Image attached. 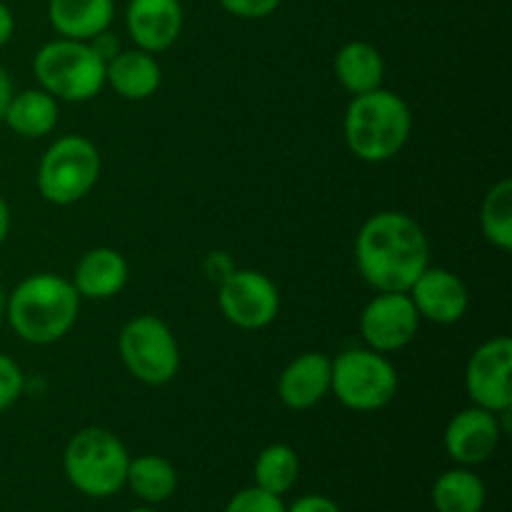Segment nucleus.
<instances>
[{
  "label": "nucleus",
  "instance_id": "obj_22",
  "mask_svg": "<svg viewBox=\"0 0 512 512\" xmlns=\"http://www.w3.org/2000/svg\"><path fill=\"white\" fill-rule=\"evenodd\" d=\"M430 498L438 512H483L488 493L473 470L453 468L435 480Z\"/></svg>",
  "mask_w": 512,
  "mask_h": 512
},
{
  "label": "nucleus",
  "instance_id": "obj_14",
  "mask_svg": "<svg viewBox=\"0 0 512 512\" xmlns=\"http://www.w3.org/2000/svg\"><path fill=\"white\" fill-rule=\"evenodd\" d=\"M125 28L140 50L163 53L183 30V5L180 0H130Z\"/></svg>",
  "mask_w": 512,
  "mask_h": 512
},
{
  "label": "nucleus",
  "instance_id": "obj_24",
  "mask_svg": "<svg viewBox=\"0 0 512 512\" xmlns=\"http://www.w3.org/2000/svg\"><path fill=\"white\" fill-rule=\"evenodd\" d=\"M480 228L495 248H512V180L503 178L488 190L480 208Z\"/></svg>",
  "mask_w": 512,
  "mask_h": 512
},
{
  "label": "nucleus",
  "instance_id": "obj_21",
  "mask_svg": "<svg viewBox=\"0 0 512 512\" xmlns=\"http://www.w3.org/2000/svg\"><path fill=\"white\" fill-rule=\"evenodd\" d=\"M125 485L143 503L158 505L173 498L178 488V470L163 455H140V458H130Z\"/></svg>",
  "mask_w": 512,
  "mask_h": 512
},
{
  "label": "nucleus",
  "instance_id": "obj_16",
  "mask_svg": "<svg viewBox=\"0 0 512 512\" xmlns=\"http://www.w3.org/2000/svg\"><path fill=\"white\" fill-rule=\"evenodd\" d=\"M70 283L78 290L80 298H115L128 283V260L113 248H93L80 258Z\"/></svg>",
  "mask_w": 512,
  "mask_h": 512
},
{
  "label": "nucleus",
  "instance_id": "obj_3",
  "mask_svg": "<svg viewBox=\"0 0 512 512\" xmlns=\"http://www.w3.org/2000/svg\"><path fill=\"white\" fill-rule=\"evenodd\" d=\"M413 133V113L393 90H370L353 95L343 120V135L350 153L365 163L395 158Z\"/></svg>",
  "mask_w": 512,
  "mask_h": 512
},
{
  "label": "nucleus",
  "instance_id": "obj_32",
  "mask_svg": "<svg viewBox=\"0 0 512 512\" xmlns=\"http://www.w3.org/2000/svg\"><path fill=\"white\" fill-rule=\"evenodd\" d=\"M5 315V293H3V288H0V318H3Z\"/></svg>",
  "mask_w": 512,
  "mask_h": 512
},
{
  "label": "nucleus",
  "instance_id": "obj_10",
  "mask_svg": "<svg viewBox=\"0 0 512 512\" xmlns=\"http://www.w3.org/2000/svg\"><path fill=\"white\" fill-rule=\"evenodd\" d=\"M218 305L228 323L243 330H260L278 318L280 295L268 275L258 270H235L220 285Z\"/></svg>",
  "mask_w": 512,
  "mask_h": 512
},
{
  "label": "nucleus",
  "instance_id": "obj_29",
  "mask_svg": "<svg viewBox=\"0 0 512 512\" xmlns=\"http://www.w3.org/2000/svg\"><path fill=\"white\" fill-rule=\"evenodd\" d=\"M13 30H15L13 13H10L8 5L0 0V48H3V45H8V40L13 38Z\"/></svg>",
  "mask_w": 512,
  "mask_h": 512
},
{
  "label": "nucleus",
  "instance_id": "obj_19",
  "mask_svg": "<svg viewBox=\"0 0 512 512\" xmlns=\"http://www.w3.org/2000/svg\"><path fill=\"white\" fill-rule=\"evenodd\" d=\"M335 75L348 93L363 95L383 88L385 60L375 45L353 40L335 55Z\"/></svg>",
  "mask_w": 512,
  "mask_h": 512
},
{
  "label": "nucleus",
  "instance_id": "obj_9",
  "mask_svg": "<svg viewBox=\"0 0 512 512\" xmlns=\"http://www.w3.org/2000/svg\"><path fill=\"white\" fill-rule=\"evenodd\" d=\"M465 390L478 408L508 415L512 408V340L508 335L480 345L465 368Z\"/></svg>",
  "mask_w": 512,
  "mask_h": 512
},
{
  "label": "nucleus",
  "instance_id": "obj_4",
  "mask_svg": "<svg viewBox=\"0 0 512 512\" xmlns=\"http://www.w3.org/2000/svg\"><path fill=\"white\" fill-rule=\"evenodd\" d=\"M128 465L130 455L125 445L105 428L80 430L65 445V478L88 498H110L125 488Z\"/></svg>",
  "mask_w": 512,
  "mask_h": 512
},
{
  "label": "nucleus",
  "instance_id": "obj_27",
  "mask_svg": "<svg viewBox=\"0 0 512 512\" xmlns=\"http://www.w3.org/2000/svg\"><path fill=\"white\" fill-rule=\"evenodd\" d=\"M223 10L243 20H260L268 18L278 10L280 0H220Z\"/></svg>",
  "mask_w": 512,
  "mask_h": 512
},
{
  "label": "nucleus",
  "instance_id": "obj_1",
  "mask_svg": "<svg viewBox=\"0 0 512 512\" xmlns=\"http://www.w3.org/2000/svg\"><path fill=\"white\" fill-rule=\"evenodd\" d=\"M355 260L365 283L378 293H408L430 265L428 235L410 215L385 210L360 228Z\"/></svg>",
  "mask_w": 512,
  "mask_h": 512
},
{
  "label": "nucleus",
  "instance_id": "obj_11",
  "mask_svg": "<svg viewBox=\"0 0 512 512\" xmlns=\"http://www.w3.org/2000/svg\"><path fill=\"white\" fill-rule=\"evenodd\" d=\"M420 315L408 293H378L360 315V335L375 353H395L413 343Z\"/></svg>",
  "mask_w": 512,
  "mask_h": 512
},
{
  "label": "nucleus",
  "instance_id": "obj_18",
  "mask_svg": "<svg viewBox=\"0 0 512 512\" xmlns=\"http://www.w3.org/2000/svg\"><path fill=\"white\" fill-rule=\"evenodd\" d=\"M113 0H50L48 20L60 38L90 40L105 33L113 23Z\"/></svg>",
  "mask_w": 512,
  "mask_h": 512
},
{
  "label": "nucleus",
  "instance_id": "obj_28",
  "mask_svg": "<svg viewBox=\"0 0 512 512\" xmlns=\"http://www.w3.org/2000/svg\"><path fill=\"white\" fill-rule=\"evenodd\" d=\"M288 512H343L338 508V503H333L325 495H303L293 503V508H288Z\"/></svg>",
  "mask_w": 512,
  "mask_h": 512
},
{
  "label": "nucleus",
  "instance_id": "obj_13",
  "mask_svg": "<svg viewBox=\"0 0 512 512\" xmlns=\"http://www.w3.org/2000/svg\"><path fill=\"white\" fill-rule=\"evenodd\" d=\"M498 418L500 415L478 405L460 410L445 428V453L463 468L485 463L498 450L500 435H503V425Z\"/></svg>",
  "mask_w": 512,
  "mask_h": 512
},
{
  "label": "nucleus",
  "instance_id": "obj_15",
  "mask_svg": "<svg viewBox=\"0 0 512 512\" xmlns=\"http://www.w3.org/2000/svg\"><path fill=\"white\" fill-rule=\"evenodd\" d=\"M333 360L325 353H303L283 370L278 395L285 408L310 410L330 393Z\"/></svg>",
  "mask_w": 512,
  "mask_h": 512
},
{
  "label": "nucleus",
  "instance_id": "obj_31",
  "mask_svg": "<svg viewBox=\"0 0 512 512\" xmlns=\"http://www.w3.org/2000/svg\"><path fill=\"white\" fill-rule=\"evenodd\" d=\"M8 233H10V208L8 203H5L3 195H0V245L5 243Z\"/></svg>",
  "mask_w": 512,
  "mask_h": 512
},
{
  "label": "nucleus",
  "instance_id": "obj_26",
  "mask_svg": "<svg viewBox=\"0 0 512 512\" xmlns=\"http://www.w3.org/2000/svg\"><path fill=\"white\" fill-rule=\"evenodd\" d=\"M23 388L25 378L20 365L13 358L0 353V413H5V410L18 403V398L23 395Z\"/></svg>",
  "mask_w": 512,
  "mask_h": 512
},
{
  "label": "nucleus",
  "instance_id": "obj_7",
  "mask_svg": "<svg viewBox=\"0 0 512 512\" xmlns=\"http://www.w3.org/2000/svg\"><path fill=\"white\" fill-rule=\"evenodd\" d=\"M100 153L83 135H65L45 150L38 165V190L48 203L73 205L95 188Z\"/></svg>",
  "mask_w": 512,
  "mask_h": 512
},
{
  "label": "nucleus",
  "instance_id": "obj_8",
  "mask_svg": "<svg viewBox=\"0 0 512 512\" xmlns=\"http://www.w3.org/2000/svg\"><path fill=\"white\" fill-rule=\"evenodd\" d=\"M120 358L135 380L145 385L170 383L180 368V348L173 330L155 315H138L118 338Z\"/></svg>",
  "mask_w": 512,
  "mask_h": 512
},
{
  "label": "nucleus",
  "instance_id": "obj_17",
  "mask_svg": "<svg viewBox=\"0 0 512 512\" xmlns=\"http://www.w3.org/2000/svg\"><path fill=\"white\" fill-rule=\"evenodd\" d=\"M163 70L148 50H120L105 63V83L125 100H145L160 88Z\"/></svg>",
  "mask_w": 512,
  "mask_h": 512
},
{
  "label": "nucleus",
  "instance_id": "obj_30",
  "mask_svg": "<svg viewBox=\"0 0 512 512\" xmlns=\"http://www.w3.org/2000/svg\"><path fill=\"white\" fill-rule=\"evenodd\" d=\"M10 98H13V80H10L8 70L0 65V120H3L5 108H8Z\"/></svg>",
  "mask_w": 512,
  "mask_h": 512
},
{
  "label": "nucleus",
  "instance_id": "obj_25",
  "mask_svg": "<svg viewBox=\"0 0 512 512\" xmlns=\"http://www.w3.org/2000/svg\"><path fill=\"white\" fill-rule=\"evenodd\" d=\"M225 512H288V508H285L280 495H273L268 490H260L258 485H253V488H245L240 493H235Z\"/></svg>",
  "mask_w": 512,
  "mask_h": 512
},
{
  "label": "nucleus",
  "instance_id": "obj_23",
  "mask_svg": "<svg viewBox=\"0 0 512 512\" xmlns=\"http://www.w3.org/2000/svg\"><path fill=\"white\" fill-rule=\"evenodd\" d=\"M298 475H300L298 453L285 443L268 445V448L258 455V460H255L253 465L255 485H258L260 490H268V493L280 495V498L293 488Z\"/></svg>",
  "mask_w": 512,
  "mask_h": 512
},
{
  "label": "nucleus",
  "instance_id": "obj_2",
  "mask_svg": "<svg viewBox=\"0 0 512 512\" xmlns=\"http://www.w3.org/2000/svg\"><path fill=\"white\" fill-rule=\"evenodd\" d=\"M78 310V290L53 273L30 275L5 298L10 328L30 345H50L65 338L78 320Z\"/></svg>",
  "mask_w": 512,
  "mask_h": 512
},
{
  "label": "nucleus",
  "instance_id": "obj_33",
  "mask_svg": "<svg viewBox=\"0 0 512 512\" xmlns=\"http://www.w3.org/2000/svg\"><path fill=\"white\" fill-rule=\"evenodd\" d=\"M128 512H158V510H153V508H135V510H128Z\"/></svg>",
  "mask_w": 512,
  "mask_h": 512
},
{
  "label": "nucleus",
  "instance_id": "obj_12",
  "mask_svg": "<svg viewBox=\"0 0 512 512\" xmlns=\"http://www.w3.org/2000/svg\"><path fill=\"white\" fill-rule=\"evenodd\" d=\"M420 320H430L438 325H453L465 318L470 308L468 285L460 275L445 268H425L413 288L408 290Z\"/></svg>",
  "mask_w": 512,
  "mask_h": 512
},
{
  "label": "nucleus",
  "instance_id": "obj_6",
  "mask_svg": "<svg viewBox=\"0 0 512 512\" xmlns=\"http://www.w3.org/2000/svg\"><path fill=\"white\" fill-rule=\"evenodd\" d=\"M330 390L345 408L373 413L385 408L398 393V370L383 353L370 348L345 350L333 360Z\"/></svg>",
  "mask_w": 512,
  "mask_h": 512
},
{
  "label": "nucleus",
  "instance_id": "obj_5",
  "mask_svg": "<svg viewBox=\"0 0 512 512\" xmlns=\"http://www.w3.org/2000/svg\"><path fill=\"white\" fill-rule=\"evenodd\" d=\"M33 73L55 100L85 103L103 90L105 60L85 40L58 38L35 53Z\"/></svg>",
  "mask_w": 512,
  "mask_h": 512
},
{
  "label": "nucleus",
  "instance_id": "obj_20",
  "mask_svg": "<svg viewBox=\"0 0 512 512\" xmlns=\"http://www.w3.org/2000/svg\"><path fill=\"white\" fill-rule=\"evenodd\" d=\"M3 123L20 138H45L58 125V100L43 88L13 93Z\"/></svg>",
  "mask_w": 512,
  "mask_h": 512
}]
</instances>
